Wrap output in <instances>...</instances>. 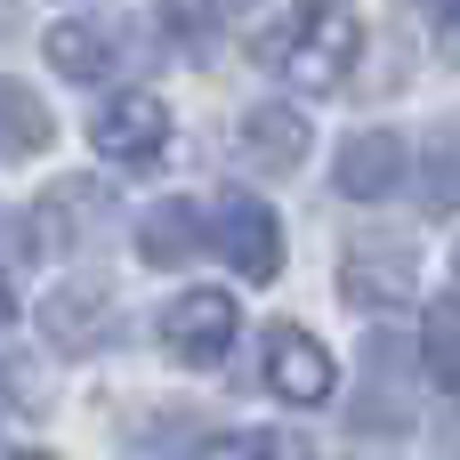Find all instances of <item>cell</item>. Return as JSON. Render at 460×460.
I'll return each instance as SVG.
<instances>
[{"label":"cell","mask_w":460,"mask_h":460,"mask_svg":"<svg viewBox=\"0 0 460 460\" xmlns=\"http://www.w3.org/2000/svg\"><path fill=\"white\" fill-rule=\"evenodd\" d=\"M49 137H57L49 105H40L24 81H0V154H40Z\"/></svg>","instance_id":"cell-12"},{"label":"cell","mask_w":460,"mask_h":460,"mask_svg":"<svg viewBox=\"0 0 460 460\" xmlns=\"http://www.w3.org/2000/svg\"><path fill=\"white\" fill-rule=\"evenodd\" d=\"M154 8H162L170 40H186V49H202V40H210V16H218V0H154Z\"/></svg>","instance_id":"cell-15"},{"label":"cell","mask_w":460,"mask_h":460,"mask_svg":"<svg viewBox=\"0 0 460 460\" xmlns=\"http://www.w3.org/2000/svg\"><path fill=\"white\" fill-rule=\"evenodd\" d=\"M429 210H460V129H445L429 154Z\"/></svg>","instance_id":"cell-14"},{"label":"cell","mask_w":460,"mask_h":460,"mask_svg":"<svg viewBox=\"0 0 460 460\" xmlns=\"http://www.w3.org/2000/svg\"><path fill=\"white\" fill-rule=\"evenodd\" d=\"M49 65L57 73H73V81H97V73H113V57H121V32L113 24H97V16H73V24H49Z\"/></svg>","instance_id":"cell-10"},{"label":"cell","mask_w":460,"mask_h":460,"mask_svg":"<svg viewBox=\"0 0 460 460\" xmlns=\"http://www.w3.org/2000/svg\"><path fill=\"white\" fill-rule=\"evenodd\" d=\"M420 364L445 380V388H460V307H437L429 315V340H420Z\"/></svg>","instance_id":"cell-13"},{"label":"cell","mask_w":460,"mask_h":460,"mask_svg":"<svg viewBox=\"0 0 460 460\" xmlns=\"http://www.w3.org/2000/svg\"><path fill=\"white\" fill-rule=\"evenodd\" d=\"M218 8H251V0H218Z\"/></svg>","instance_id":"cell-20"},{"label":"cell","mask_w":460,"mask_h":460,"mask_svg":"<svg viewBox=\"0 0 460 460\" xmlns=\"http://www.w3.org/2000/svg\"><path fill=\"white\" fill-rule=\"evenodd\" d=\"M89 146H97L105 162H121V170H154V162L170 154V105L146 97V89H121V97L97 105Z\"/></svg>","instance_id":"cell-3"},{"label":"cell","mask_w":460,"mask_h":460,"mask_svg":"<svg viewBox=\"0 0 460 460\" xmlns=\"http://www.w3.org/2000/svg\"><path fill=\"white\" fill-rule=\"evenodd\" d=\"M234 332H243L234 291H178L170 315H162V348H170L186 372H218L226 348H234Z\"/></svg>","instance_id":"cell-2"},{"label":"cell","mask_w":460,"mask_h":460,"mask_svg":"<svg viewBox=\"0 0 460 460\" xmlns=\"http://www.w3.org/2000/svg\"><path fill=\"white\" fill-rule=\"evenodd\" d=\"M259 372H267V388H275L283 404H323V396L340 388V364H332V348H323L315 332H299V323H275V332H267V356H259Z\"/></svg>","instance_id":"cell-5"},{"label":"cell","mask_w":460,"mask_h":460,"mask_svg":"<svg viewBox=\"0 0 460 460\" xmlns=\"http://www.w3.org/2000/svg\"><path fill=\"white\" fill-rule=\"evenodd\" d=\"M210 243L226 251V267H234L243 283H275V267H283V226H275V210L251 202V194H226V202H218Z\"/></svg>","instance_id":"cell-4"},{"label":"cell","mask_w":460,"mask_h":460,"mask_svg":"<svg viewBox=\"0 0 460 460\" xmlns=\"http://www.w3.org/2000/svg\"><path fill=\"white\" fill-rule=\"evenodd\" d=\"M202 243H210V226H202L194 202H154V210L137 218V259H146V267H186Z\"/></svg>","instance_id":"cell-9"},{"label":"cell","mask_w":460,"mask_h":460,"mask_svg":"<svg viewBox=\"0 0 460 460\" xmlns=\"http://www.w3.org/2000/svg\"><path fill=\"white\" fill-rule=\"evenodd\" d=\"M364 57V24L348 0H291L267 32H259V65L307 97H340L348 73Z\"/></svg>","instance_id":"cell-1"},{"label":"cell","mask_w":460,"mask_h":460,"mask_svg":"<svg viewBox=\"0 0 460 460\" xmlns=\"http://www.w3.org/2000/svg\"><path fill=\"white\" fill-rule=\"evenodd\" d=\"M412 283H420V259H412L404 243H356L348 267H340V299H348V307H380V315L404 307Z\"/></svg>","instance_id":"cell-6"},{"label":"cell","mask_w":460,"mask_h":460,"mask_svg":"<svg viewBox=\"0 0 460 460\" xmlns=\"http://www.w3.org/2000/svg\"><path fill=\"white\" fill-rule=\"evenodd\" d=\"M40 323H49V340H57V348H73V356H81V348H97V340L113 332V299H105V291H89V283H81V291H49V299H40Z\"/></svg>","instance_id":"cell-11"},{"label":"cell","mask_w":460,"mask_h":460,"mask_svg":"<svg viewBox=\"0 0 460 460\" xmlns=\"http://www.w3.org/2000/svg\"><path fill=\"white\" fill-rule=\"evenodd\" d=\"M243 154L267 170V178H291L307 162V113L299 105H251L243 113Z\"/></svg>","instance_id":"cell-8"},{"label":"cell","mask_w":460,"mask_h":460,"mask_svg":"<svg viewBox=\"0 0 460 460\" xmlns=\"http://www.w3.org/2000/svg\"><path fill=\"white\" fill-rule=\"evenodd\" d=\"M16 460H57V453H16Z\"/></svg>","instance_id":"cell-19"},{"label":"cell","mask_w":460,"mask_h":460,"mask_svg":"<svg viewBox=\"0 0 460 460\" xmlns=\"http://www.w3.org/2000/svg\"><path fill=\"white\" fill-rule=\"evenodd\" d=\"M202 460H283V453H275V437H218Z\"/></svg>","instance_id":"cell-17"},{"label":"cell","mask_w":460,"mask_h":460,"mask_svg":"<svg viewBox=\"0 0 460 460\" xmlns=\"http://www.w3.org/2000/svg\"><path fill=\"white\" fill-rule=\"evenodd\" d=\"M396 186H404V137L396 129H364L340 146V194L348 202H380Z\"/></svg>","instance_id":"cell-7"},{"label":"cell","mask_w":460,"mask_h":460,"mask_svg":"<svg viewBox=\"0 0 460 460\" xmlns=\"http://www.w3.org/2000/svg\"><path fill=\"white\" fill-rule=\"evenodd\" d=\"M429 24H437V57L460 65V0H429Z\"/></svg>","instance_id":"cell-16"},{"label":"cell","mask_w":460,"mask_h":460,"mask_svg":"<svg viewBox=\"0 0 460 460\" xmlns=\"http://www.w3.org/2000/svg\"><path fill=\"white\" fill-rule=\"evenodd\" d=\"M16 323V291H8V275H0V332Z\"/></svg>","instance_id":"cell-18"},{"label":"cell","mask_w":460,"mask_h":460,"mask_svg":"<svg viewBox=\"0 0 460 460\" xmlns=\"http://www.w3.org/2000/svg\"><path fill=\"white\" fill-rule=\"evenodd\" d=\"M453 267H460V259H453Z\"/></svg>","instance_id":"cell-21"}]
</instances>
